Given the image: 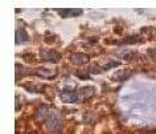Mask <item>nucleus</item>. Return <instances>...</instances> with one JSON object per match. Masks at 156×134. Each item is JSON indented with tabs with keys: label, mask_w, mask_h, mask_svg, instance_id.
<instances>
[{
	"label": "nucleus",
	"mask_w": 156,
	"mask_h": 134,
	"mask_svg": "<svg viewBox=\"0 0 156 134\" xmlns=\"http://www.w3.org/2000/svg\"><path fill=\"white\" fill-rule=\"evenodd\" d=\"M61 98L64 102H77L82 100L80 92H64L61 94Z\"/></svg>",
	"instance_id": "f257e3e1"
},
{
	"label": "nucleus",
	"mask_w": 156,
	"mask_h": 134,
	"mask_svg": "<svg viewBox=\"0 0 156 134\" xmlns=\"http://www.w3.org/2000/svg\"><path fill=\"white\" fill-rule=\"evenodd\" d=\"M42 58H44L45 61H50V62H57L60 60V53L56 52V50H46V52H42L41 53Z\"/></svg>",
	"instance_id": "f03ea898"
},
{
	"label": "nucleus",
	"mask_w": 156,
	"mask_h": 134,
	"mask_svg": "<svg viewBox=\"0 0 156 134\" xmlns=\"http://www.w3.org/2000/svg\"><path fill=\"white\" fill-rule=\"evenodd\" d=\"M28 40V35H27V32L24 29H17L16 31V43L19 44V43L21 41H27Z\"/></svg>",
	"instance_id": "7ed1b4c3"
},
{
	"label": "nucleus",
	"mask_w": 156,
	"mask_h": 134,
	"mask_svg": "<svg viewBox=\"0 0 156 134\" xmlns=\"http://www.w3.org/2000/svg\"><path fill=\"white\" fill-rule=\"evenodd\" d=\"M37 74H40V76L45 77V78H49V77L56 76V72H54V70H50V69H38Z\"/></svg>",
	"instance_id": "20e7f679"
},
{
	"label": "nucleus",
	"mask_w": 156,
	"mask_h": 134,
	"mask_svg": "<svg viewBox=\"0 0 156 134\" xmlns=\"http://www.w3.org/2000/svg\"><path fill=\"white\" fill-rule=\"evenodd\" d=\"M72 61L73 62H77V64H81V62H85L87 61V56H85V54H81V53H77L72 56Z\"/></svg>",
	"instance_id": "39448f33"
},
{
	"label": "nucleus",
	"mask_w": 156,
	"mask_h": 134,
	"mask_svg": "<svg viewBox=\"0 0 156 134\" xmlns=\"http://www.w3.org/2000/svg\"><path fill=\"white\" fill-rule=\"evenodd\" d=\"M61 15H64V16H68V15H81L82 13V11L81 9H60L58 11Z\"/></svg>",
	"instance_id": "423d86ee"
}]
</instances>
